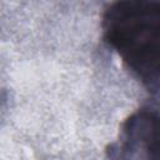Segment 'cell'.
<instances>
[{
	"label": "cell",
	"instance_id": "obj_2",
	"mask_svg": "<svg viewBox=\"0 0 160 160\" xmlns=\"http://www.w3.org/2000/svg\"><path fill=\"white\" fill-rule=\"evenodd\" d=\"M126 150H146L148 156H160V111L141 109L126 120L122 130Z\"/></svg>",
	"mask_w": 160,
	"mask_h": 160
},
{
	"label": "cell",
	"instance_id": "obj_1",
	"mask_svg": "<svg viewBox=\"0 0 160 160\" xmlns=\"http://www.w3.org/2000/svg\"><path fill=\"white\" fill-rule=\"evenodd\" d=\"M102 31L126 68L149 90H160V0H116L105 10Z\"/></svg>",
	"mask_w": 160,
	"mask_h": 160
}]
</instances>
